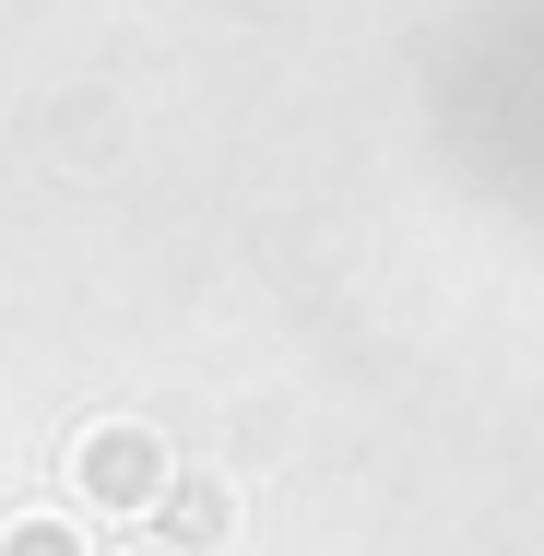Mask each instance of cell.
Segmentation results:
<instances>
[{"label": "cell", "mask_w": 544, "mask_h": 556, "mask_svg": "<svg viewBox=\"0 0 544 556\" xmlns=\"http://www.w3.org/2000/svg\"><path fill=\"white\" fill-rule=\"evenodd\" d=\"M84 485H96V497H142V485H154V439H142V427H96V439H84Z\"/></svg>", "instance_id": "cell-1"}, {"label": "cell", "mask_w": 544, "mask_h": 556, "mask_svg": "<svg viewBox=\"0 0 544 556\" xmlns=\"http://www.w3.org/2000/svg\"><path fill=\"white\" fill-rule=\"evenodd\" d=\"M0 556H72V533H60V521H12V533H0Z\"/></svg>", "instance_id": "cell-2"}]
</instances>
